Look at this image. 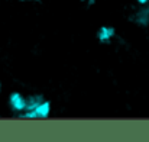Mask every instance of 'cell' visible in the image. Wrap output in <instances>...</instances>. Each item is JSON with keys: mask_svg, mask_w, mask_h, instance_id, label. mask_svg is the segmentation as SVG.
<instances>
[{"mask_svg": "<svg viewBox=\"0 0 149 142\" xmlns=\"http://www.w3.org/2000/svg\"><path fill=\"white\" fill-rule=\"evenodd\" d=\"M44 94H31L26 97V107L23 112H29V110H33L41 101H44Z\"/></svg>", "mask_w": 149, "mask_h": 142, "instance_id": "5", "label": "cell"}, {"mask_svg": "<svg viewBox=\"0 0 149 142\" xmlns=\"http://www.w3.org/2000/svg\"><path fill=\"white\" fill-rule=\"evenodd\" d=\"M9 107L15 113H20L26 107V97L19 92H12L9 94Z\"/></svg>", "mask_w": 149, "mask_h": 142, "instance_id": "2", "label": "cell"}, {"mask_svg": "<svg viewBox=\"0 0 149 142\" xmlns=\"http://www.w3.org/2000/svg\"><path fill=\"white\" fill-rule=\"evenodd\" d=\"M0 93H1V83H0Z\"/></svg>", "mask_w": 149, "mask_h": 142, "instance_id": "9", "label": "cell"}, {"mask_svg": "<svg viewBox=\"0 0 149 142\" xmlns=\"http://www.w3.org/2000/svg\"><path fill=\"white\" fill-rule=\"evenodd\" d=\"M20 1H28V0H20Z\"/></svg>", "mask_w": 149, "mask_h": 142, "instance_id": "10", "label": "cell"}, {"mask_svg": "<svg viewBox=\"0 0 149 142\" xmlns=\"http://www.w3.org/2000/svg\"><path fill=\"white\" fill-rule=\"evenodd\" d=\"M49 113H51V101L44 100L33 110L17 113V118L19 119H47L49 116Z\"/></svg>", "mask_w": 149, "mask_h": 142, "instance_id": "1", "label": "cell"}, {"mask_svg": "<svg viewBox=\"0 0 149 142\" xmlns=\"http://www.w3.org/2000/svg\"><path fill=\"white\" fill-rule=\"evenodd\" d=\"M97 41L101 44H110L116 36V29L113 26H100L97 31Z\"/></svg>", "mask_w": 149, "mask_h": 142, "instance_id": "4", "label": "cell"}, {"mask_svg": "<svg viewBox=\"0 0 149 142\" xmlns=\"http://www.w3.org/2000/svg\"><path fill=\"white\" fill-rule=\"evenodd\" d=\"M129 19H130V22H133L142 28H146L149 25V3L142 4V7L139 10H136Z\"/></svg>", "mask_w": 149, "mask_h": 142, "instance_id": "3", "label": "cell"}, {"mask_svg": "<svg viewBox=\"0 0 149 142\" xmlns=\"http://www.w3.org/2000/svg\"><path fill=\"white\" fill-rule=\"evenodd\" d=\"M136 1H138L141 6H142V4H146V3H149V0H136Z\"/></svg>", "mask_w": 149, "mask_h": 142, "instance_id": "7", "label": "cell"}, {"mask_svg": "<svg viewBox=\"0 0 149 142\" xmlns=\"http://www.w3.org/2000/svg\"><path fill=\"white\" fill-rule=\"evenodd\" d=\"M32 1H42V0H32Z\"/></svg>", "mask_w": 149, "mask_h": 142, "instance_id": "8", "label": "cell"}, {"mask_svg": "<svg viewBox=\"0 0 149 142\" xmlns=\"http://www.w3.org/2000/svg\"><path fill=\"white\" fill-rule=\"evenodd\" d=\"M80 1H86V0H80Z\"/></svg>", "mask_w": 149, "mask_h": 142, "instance_id": "11", "label": "cell"}, {"mask_svg": "<svg viewBox=\"0 0 149 142\" xmlns=\"http://www.w3.org/2000/svg\"><path fill=\"white\" fill-rule=\"evenodd\" d=\"M96 1H97V0H86V3H87V6H88V7H90V6H94V4H96Z\"/></svg>", "mask_w": 149, "mask_h": 142, "instance_id": "6", "label": "cell"}]
</instances>
